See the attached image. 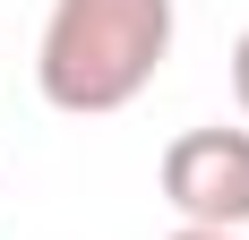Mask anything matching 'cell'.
Masks as SVG:
<instances>
[{"label": "cell", "mask_w": 249, "mask_h": 240, "mask_svg": "<svg viewBox=\"0 0 249 240\" xmlns=\"http://www.w3.org/2000/svg\"><path fill=\"white\" fill-rule=\"evenodd\" d=\"M172 0H52L43 43H35V86L69 120H112L155 86L172 60Z\"/></svg>", "instance_id": "6da1fadb"}, {"label": "cell", "mask_w": 249, "mask_h": 240, "mask_svg": "<svg viewBox=\"0 0 249 240\" xmlns=\"http://www.w3.org/2000/svg\"><path fill=\"white\" fill-rule=\"evenodd\" d=\"M163 197L180 232H249V129H180L163 146Z\"/></svg>", "instance_id": "7a4b0ae2"}, {"label": "cell", "mask_w": 249, "mask_h": 240, "mask_svg": "<svg viewBox=\"0 0 249 240\" xmlns=\"http://www.w3.org/2000/svg\"><path fill=\"white\" fill-rule=\"evenodd\" d=\"M232 103H241V120H249V34L232 43Z\"/></svg>", "instance_id": "3957f363"}, {"label": "cell", "mask_w": 249, "mask_h": 240, "mask_svg": "<svg viewBox=\"0 0 249 240\" xmlns=\"http://www.w3.org/2000/svg\"><path fill=\"white\" fill-rule=\"evenodd\" d=\"M172 240H232V232H172Z\"/></svg>", "instance_id": "277c9868"}]
</instances>
